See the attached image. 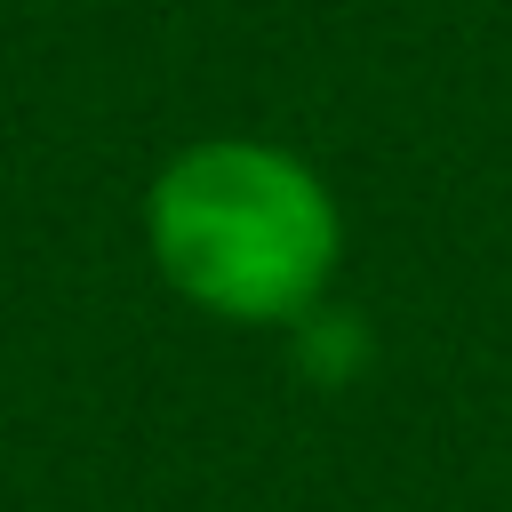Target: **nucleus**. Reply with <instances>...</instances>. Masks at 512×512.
<instances>
[{"label":"nucleus","mask_w":512,"mask_h":512,"mask_svg":"<svg viewBox=\"0 0 512 512\" xmlns=\"http://www.w3.org/2000/svg\"><path fill=\"white\" fill-rule=\"evenodd\" d=\"M144 256L176 304L224 328H296L344 272L328 176L248 128L176 144L144 184Z\"/></svg>","instance_id":"f257e3e1"}]
</instances>
